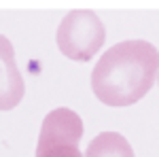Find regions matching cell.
Returning <instances> with one entry per match:
<instances>
[{
    "mask_svg": "<svg viewBox=\"0 0 159 157\" xmlns=\"http://www.w3.org/2000/svg\"><path fill=\"white\" fill-rule=\"evenodd\" d=\"M159 74V51L148 40L117 43L91 70V89L102 104L123 109L148 94Z\"/></svg>",
    "mask_w": 159,
    "mask_h": 157,
    "instance_id": "obj_1",
    "label": "cell"
},
{
    "mask_svg": "<svg viewBox=\"0 0 159 157\" xmlns=\"http://www.w3.org/2000/svg\"><path fill=\"white\" fill-rule=\"evenodd\" d=\"M55 38L60 51L68 60L89 62L102 49L106 40V30L93 11L74 9L60 21Z\"/></svg>",
    "mask_w": 159,
    "mask_h": 157,
    "instance_id": "obj_2",
    "label": "cell"
},
{
    "mask_svg": "<svg viewBox=\"0 0 159 157\" xmlns=\"http://www.w3.org/2000/svg\"><path fill=\"white\" fill-rule=\"evenodd\" d=\"M83 138V119L70 109H55L43 119L36 157H83L79 140Z\"/></svg>",
    "mask_w": 159,
    "mask_h": 157,
    "instance_id": "obj_3",
    "label": "cell"
},
{
    "mask_svg": "<svg viewBox=\"0 0 159 157\" xmlns=\"http://www.w3.org/2000/svg\"><path fill=\"white\" fill-rule=\"evenodd\" d=\"M25 94L24 76L15 62L11 40L0 34V110H13Z\"/></svg>",
    "mask_w": 159,
    "mask_h": 157,
    "instance_id": "obj_4",
    "label": "cell"
},
{
    "mask_svg": "<svg viewBox=\"0 0 159 157\" xmlns=\"http://www.w3.org/2000/svg\"><path fill=\"white\" fill-rule=\"evenodd\" d=\"M85 157H134V149L123 134L102 132L89 142Z\"/></svg>",
    "mask_w": 159,
    "mask_h": 157,
    "instance_id": "obj_5",
    "label": "cell"
}]
</instances>
